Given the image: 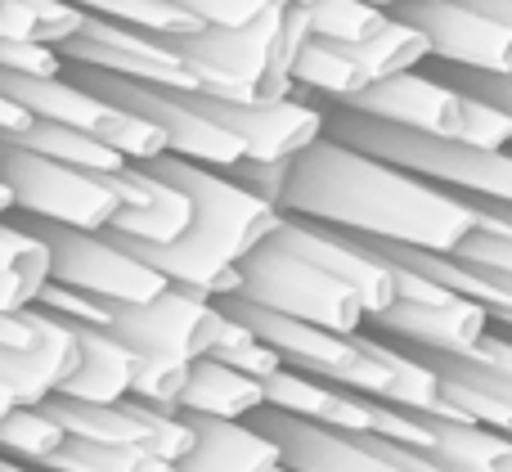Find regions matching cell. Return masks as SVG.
<instances>
[{
	"label": "cell",
	"mask_w": 512,
	"mask_h": 472,
	"mask_svg": "<svg viewBox=\"0 0 512 472\" xmlns=\"http://www.w3.org/2000/svg\"><path fill=\"white\" fill-rule=\"evenodd\" d=\"M292 162H297V158H279V162L243 158L239 167H230L225 176H234L243 189H252L256 198H265L270 207H279V212H283V194H288V180H292Z\"/></svg>",
	"instance_id": "cell-41"
},
{
	"label": "cell",
	"mask_w": 512,
	"mask_h": 472,
	"mask_svg": "<svg viewBox=\"0 0 512 472\" xmlns=\"http://www.w3.org/2000/svg\"><path fill=\"white\" fill-rule=\"evenodd\" d=\"M0 72L18 77H68V59L45 41H0Z\"/></svg>",
	"instance_id": "cell-39"
},
{
	"label": "cell",
	"mask_w": 512,
	"mask_h": 472,
	"mask_svg": "<svg viewBox=\"0 0 512 472\" xmlns=\"http://www.w3.org/2000/svg\"><path fill=\"white\" fill-rule=\"evenodd\" d=\"M5 270H23V275H36V279H54L50 243H45V234L18 212L0 221V275H5Z\"/></svg>",
	"instance_id": "cell-33"
},
{
	"label": "cell",
	"mask_w": 512,
	"mask_h": 472,
	"mask_svg": "<svg viewBox=\"0 0 512 472\" xmlns=\"http://www.w3.org/2000/svg\"><path fill=\"white\" fill-rule=\"evenodd\" d=\"M45 410L68 428L72 441H95V446H149V428H144L135 401L86 405V401H68V396H50Z\"/></svg>",
	"instance_id": "cell-24"
},
{
	"label": "cell",
	"mask_w": 512,
	"mask_h": 472,
	"mask_svg": "<svg viewBox=\"0 0 512 472\" xmlns=\"http://www.w3.org/2000/svg\"><path fill=\"white\" fill-rule=\"evenodd\" d=\"M45 472H180V464L153 455L149 446H95V441H68Z\"/></svg>",
	"instance_id": "cell-30"
},
{
	"label": "cell",
	"mask_w": 512,
	"mask_h": 472,
	"mask_svg": "<svg viewBox=\"0 0 512 472\" xmlns=\"http://www.w3.org/2000/svg\"><path fill=\"white\" fill-rule=\"evenodd\" d=\"M342 108H355L364 117H378L391 126H409V131H432V135H459L463 122V95L441 81L436 72H400V77L373 81L369 90Z\"/></svg>",
	"instance_id": "cell-15"
},
{
	"label": "cell",
	"mask_w": 512,
	"mask_h": 472,
	"mask_svg": "<svg viewBox=\"0 0 512 472\" xmlns=\"http://www.w3.org/2000/svg\"><path fill=\"white\" fill-rule=\"evenodd\" d=\"M198 108L225 126L248 149V158L279 162L301 158L310 144L328 135V108L319 99L288 95V99H212L194 90Z\"/></svg>",
	"instance_id": "cell-10"
},
{
	"label": "cell",
	"mask_w": 512,
	"mask_h": 472,
	"mask_svg": "<svg viewBox=\"0 0 512 472\" xmlns=\"http://www.w3.org/2000/svg\"><path fill=\"white\" fill-rule=\"evenodd\" d=\"M68 77L81 81L86 90H95L108 104L126 108V113H140V117H149L153 126H162L171 140V158L198 162V167H212V171H230L248 158V149H243L216 117H207L203 108H198L194 90L144 86V81L113 77V72H99V68H68Z\"/></svg>",
	"instance_id": "cell-5"
},
{
	"label": "cell",
	"mask_w": 512,
	"mask_h": 472,
	"mask_svg": "<svg viewBox=\"0 0 512 472\" xmlns=\"http://www.w3.org/2000/svg\"><path fill=\"white\" fill-rule=\"evenodd\" d=\"M369 5H378V9H396V5H405V0H369Z\"/></svg>",
	"instance_id": "cell-51"
},
{
	"label": "cell",
	"mask_w": 512,
	"mask_h": 472,
	"mask_svg": "<svg viewBox=\"0 0 512 472\" xmlns=\"http://www.w3.org/2000/svg\"><path fill=\"white\" fill-rule=\"evenodd\" d=\"M0 90L14 104H23L36 122L77 126V131H90V135H104V126L113 122V104L72 77H18V72H0Z\"/></svg>",
	"instance_id": "cell-20"
},
{
	"label": "cell",
	"mask_w": 512,
	"mask_h": 472,
	"mask_svg": "<svg viewBox=\"0 0 512 472\" xmlns=\"http://www.w3.org/2000/svg\"><path fill=\"white\" fill-rule=\"evenodd\" d=\"M472 207H477V203H472ZM477 212H481V207H477ZM459 257L481 261V266H495V270H508V275H512V225L499 221V216H490V212H481L477 234H472V239L459 248Z\"/></svg>",
	"instance_id": "cell-40"
},
{
	"label": "cell",
	"mask_w": 512,
	"mask_h": 472,
	"mask_svg": "<svg viewBox=\"0 0 512 472\" xmlns=\"http://www.w3.org/2000/svg\"><path fill=\"white\" fill-rule=\"evenodd\" d=\"M203 27H252L261 18H274L301 0H180Z\"/></svg>",
	"instance_id": "cell-35"
},
{
	"label": "cell",
	"mask_w": 512,
	"mask_h": 472,
	"mask_svg": "<svg viewBox=\"0 0 512 472\" xmlns=\"http://www.w3.org/2000/svg\"><path fill=\"white\" fill-rule=\"evenodd\" d=\"M135 410H140L144 428H149V450L153 455L171 459V464H185V459L198 450V423L189 419V414L158 410V405H140V401H135Z\"/></svg>",
	"instance_id": "cell-34"
},
{
	"label": "cell",
	"mask_w": 512,
	"mask_h": 472,
	"mask_svg": "<svg viewBox=\"0 0 512 472\" xmlns=\"http://www.w3.org/2000/svg\"><path fill=\"white\" fill-rule=\"evenodd\" d=\"M198 450L180 464V472H274L283 464V450L270 432L256 423H221L194 419Z\"/></svg>",
	"instance_id": "cell-22"
},
{
	"label": "cell",
	"mask_w": 512,
	"mask_h": 472,
	"mask_svg": "<svg viewBox=\"0 0 512 472\" xmlns=\"http://www.w3.org/2000/svg\"><path fill=\"white\" fill-rule=\"evenodd\" d=\"M265 410V383L248 378L221 360H194L189 387L180 396V414L189 419H221V423H252Z\"/></svg>",
	"instance_id": "cell-21"
},
{
	"label": "cell",
	"mask_w": 512,
	"mask_h": 472,
	"mask_svg": "<svg viewBox=\"0 0 512 472\" xmlns=\"http://www.w3.org/2000/svg\"><path fill=\"white\" fill-rule=\"evenodd\" d=\"M283 216L423 252H459L481 225V212L468 198L328 135L292 162Z\"/></svg>",
	"instance_id": "cell-1"
},
{
	"label": "cell",
	"mask_w": 512,
	"mask_h": 472,
	"mask_svg": "<svg viewBox=\"0 0 512 472\" xmlns=\"http://www.w3.org/2000/svg\"><path fill=\"white\" fill-rule=\"evenodd\" d=\"M324 108H328V140L360 149L369 158H382L391 167L409 171V176H423L459 198L512 203V149H477V144L459 140V135L409 131V126L378 122V117H364L342 104H324Z\"/></svg>",
	"instance_id": "cell-2"
},
{
	"label": "cell",
	"mask_w": 512,
	"mask_h": 472,
	"mask_svg": "<svg viewBox=\"0 0 512 472\" xmlns=\"http://www.w3.org/2000/svg\"><path fill=\"white\" fill-rule=\"evenodd\" d=\"M283 14L261 18L252 27H198V32L171 36L180 59L198 77V90L212 99H261L270 77L274 45H279Z\"/></svg>",
	"instance_id": "cell-8"
},
{
	"label": "cell",
	"mask_w": 512,
	"mask_h": 472,
	"mask_svg": "<svg viewBox=\"0 0 512 472\" xmlns=\"http://www.w3.org/2000/svg\"><path fill=\"white\" fill-rule=\"evenodd\" d=\"M207 356L230 365V369H239V374H248V378H261V383H270L279 369H288L279 351H274L256 329H248L243 320H234L230 311H221V333H216Z\"/></svg>",
	"instance_id": "cell-31"
},
{
	"label": "cell",
	"mask_w": 512,
	"mask_h": 472,
	"mask_svg": "<svg viewBox=\"0 0 512 472\" xmlns=\"http://www.w3.org/2000/svg\"><path fill=\"white\" fill-rule=\"evenodd\" d=\"M81 338V365L77 374L63 383L59 396L68 401H86V405H122L135 396L140 383L144 356H135L122 338H113L108 329H77Z\"/></svg>",
	"instance_id": "cell-19"
},
{
	"label": "cell",
	"mask_w": 512,
	"mask_h": 472,
	"mask_svg": "<svg viewBox=\"0 0 512 472\" xmlns=\"http://www.w3.org/2000/svg\"><path fill=\"white\" fill-rule=\"evenodd\" d=\"M36 126V117L27 113L23 104H14V99L0 90V144H9V140H18L23 131H32Z\"/></svg>",
	"instance_id": "cell-45"
},
{
	"label": "cell",
	"mask_w": 512,
	"mask_h": 472,
	"mask_svg": "<svg viewBox=\"0 0 512 472\" xmlns=\"http://www.w3.org/2000/svg\"><path fill=\"white\" fill-rule=\"evenodd\" d=\"M0 180L14 189V212L27 221L68 225V230H108L113 216L122 212L113 176L68 167V162L41 158V153L5 149Z\"/></svg>",
	"instance_id": "cell-6"
},
{
	"label": "cell",
	"mask_w": 512,
	"mask_h": 472,
	"mask_svg": "<svg viewBox=\"0 0 512 472\" xmlns=\"http://www.w3.org/2000/svg\"><path fill=\"white\" fill-rule=\"evenodd\" d=\"M468 9H477V14H486L490 23H499L504 32H512V0H463Z\"/></svg>",
	"instance_id": "cell-47"
},
{
	"label": "cell",
	"mask_w": 512,
	"mask_h": 472,
	"mask_svg": "<svg viewBox=\"0 0 512 472\" xmlns=\"http://www.w3.org/2000/svg\"><path fill=\"white\" fill-rule=\"evenodd\" d=\"M292 81H297V95L319 99V104H351L360 90H369V77L351 59V50L319 36H310V45L301 50Z\"/></svg>",
	"instance_id": "cell-25"
},
{
	"label": "cell",
	"mask_w": 512,
	"mask_h": 472,
	"mask_svg": "<svg viewBox=\"0 0 512 472\" xmlns=\"http://www.w3.org/2000/svg\"><path fill=\"white\" fill-rule=\"evenodd\" d=\"M432 423V455L445 472H512V437L481 423H454L441 414H427Z\"/></svg>",
	"instance_id": "cell-23"
},
{
	"label": "cell",
	"mask_w": 512,
	"mask_h": 472,
	"mask_svg": "<svg viewBox=\"0 0 512 472\" xmlns=\"http://www.w3.org/2000/svg\"><path fill=\"white\" fill-rule=\"evenodd\" d=\"M310 27L319 41H337V45H360L378 32L391 18V9H378L369 0H306Z\"/></svg>",
	"instance_id": "cell-32"
},
{
	"label": "cell",
	"mask_w": 512,
	"mask_h": 472,
	"mask_svg": "<svg viewBox=\"0 0 512 472\" xmlns=\"http://www.w3.org/2000/svg\"><path fill=\"white\" fill-rule=\"evenodd\" d=\"M117 194H122V212L113 216L108 230L126 234L140 243H176L194 230V198L180 185L162 180L149 167H126L113 176Z\"/></svg>",
	"instance_id": "cell-18"
},
{
	"label": "cell",
	"mask_w": 512,
	"mask_h": 472,
	"mask_svg": "<svg viewBox=\"0 0 512 472\" xmlns=\"http://www.w3.org/2000/svg\"><path fill=\"white\" fill-rule=\"evenodd\" d=\"M36 306L68 324H77V329H113V302H99V297L81 293V288H68V284H54V279L45 284Z\"/></svg>",
	"instance_id": "cell-36"
},
{
	"label": "cell",
	"mask_w": 512,
	"mask_h": 472,
	"mask_svg": "<svg viewBox=\"0 0 512 472\" xmlns=\"http://www.w3.org/2000/svg\"><path fill=\"white\" fill-rule=\"evenodd\" d=\"M346 50H351V59L360 63V72L369 77V86L373 81L400 77V72H418L423 63H432V41H427L414 23H405V18H396V14H391L369 41L346 45Z\"/></svg>",
	"instance_id": "cell-27"
},
{
	"label": "cell",
	"mask_w": 512,
	"mask_h": 472,
	"mask_svg": "<svg viewBox=\"0 0 512 472\" xmlns=\"http://www.w3.org/2000/svg\"><path fill=\"white\" fill-rule=\"evenodd\" d=\"M72 5L86 9L90 18H108V23L140 27V32L158 36H185L203 27L180 0H72Z\"/></svg>",
	"instance_id": "cell-29"
},
{
	"label": "cell",
	"mask_w": 512,
	"mask_h": 472,
	"mask_svg": "<svg viewBox=\"0 0 512 472\" xmlns=\"http://www.w3.org/2000/svg\"><path fill=\"white\" fill-rule=\"evenodd\" d=\"M369 333L414 351H445V356H468L481 347L490 333V311L468 297H450V302H405L387 306L364 324Z\"/></svg>",
	"instance_id": "cell-14"
},
{
	"label": "cell",
	"mask_w": 512,
	"mask_h": 472,
	"mask_svg": "<svg viewBox=\"0 0 512 472\" xmlns=\"http://www.w3.org/2000/svg\"><path fill=\"white\" fill-rule=\"evenodd\" d=\"M59 50L68 59V68H99V72H113V77H131V81H144V86H167V90H198V77L180 59L176 41L158 32L90 18L86 32L72 36Z\"/></svg>",
	"instance_id": "cell-11"
},
{
	"label": "cell",
	"mask_w": 512,
	"mask_h": 472,
	"mask_svg": "<svg viewBox=\"0 0 512 472\" xmlns=\"http://www.w3.org/2000/svg\"><path fill=\"white\" fill-rule=\"evenodd\" d=\"M414 351V347H405ZM418 360L436 369L441 378V419L481 423L512 437V374L481 356H445V351H414Z\"/></svg>",
	"instance_id": "cell-16"
},
{
	"label": "cell",
	"mask_w": 512,
	"mask_h": 472,
	"mask_svg": "<svg viewBox=\"0 0 512 472\" xmlns=\"http://www.w3.org/2000/svg\"><path fill=\"white\" fill-rule=\"evenodd\" d=\"M0 472H45V468H32V464H14V459L0 455Z\"/></svg>",
	"instance_id": "cell-50"
},
{
	"label": "cell",
	"mask_w": 512,
	"mask_h": 472,
	"mask_svg": "<svg viewBox=\"0 0 512 472\" xmlns=\"http://www.w3.org/2000/svg\"><path fill=\"white\" fill-rule=\"evenodd\" d=\"M108 333L122 338L144 360L194 365L212 351L216 333H221V306L171 284L167 293L144 306H113V329Z\"/></svg>",
	"instance_id": "cell-9"
},
{
	"label": "cell",
	"mask_w": 512,
	"mask_h": 472,
	"mask_svg": "<svg viewBox=\"0 0 512 472\" xmlns=\"http://www.w3.org/2000/svg\"><path fill=\"white\" fill-rule=\"evenodd\" d=\"M54 252V284L81 288L113 306H144L167 293V279L144 266L135 252H126L108 230H68V225L32 221Z\"/></svg>",
	"instance_id": "cell-7"
},
{
	"label": "cell",
	"mask_w": 512,
	"mask_h": 472,
	"mask_svg": "<svg viewBox=\"0 0 512 472\" xmlns=\"http://www.w3.org/2000/svg\"><path fill=\"white\" fill-rule=\"evenodd\" d=\"M391 14L414 23L432 41V59L441 68L512 72V32L468 9L463 0H405Z\"/></svg>",
	"instance_id": "cell-12"
},
{
	"label": "cell",
	"mask_w": 512,
	"mask_h": 472,
	"mask_svg": "<svg viewBox=\"0 0 512 472\" xmlns=\"http://www.w3.org/2000/svg\"><path fill=\"white\" fill-rule=\"evenodd\" d=\"M14 410H18L14 392H9V387H5V383H0V423H5V419H9V414H14Z\"/></svg>",
	"instance_id": "cell-49"
},
{
	"label": "cell",
	"mask_w": 512,
	"mask_h": 472,
	"mask_svg": "<svg viewBox=\"0 0 512 472\" xmlns=\"http://www.w3.org/2000/svg\"><path fill=\"white\" fill-rule=\"evenodd\" d=\"M279 239L288 243L292 252H301L306 261H315L319 270H328L333 279H342V284L364 302L369 320L400 302L396 266H391L387 257H378V252H373L364 239H355V234L333 230V225L301 221V216H283Z\"/></svg>",
	"instance_id": "cell-13"
},
{
	"label": "cell",
	"mask_w": 512,
	"mask_h": 472,
	"mask_svg": "<svg viewBox=\"0 0 512 472\" xmlns=\"http://www.w3.org/2000/svg\"><path fill=\"white\" fill-rule=\"evenodd\" d=\"M441 81H450L463 95H477L486 104H499L512 117V72H463V68H441Z\"/></svg>",
	"instance_id": "cell-43"
},
{
	"label": "cell",
	"mask_w": 512,
	"mask_h": 472,
	"mask_svg": "<svg viewBox=\"0 0 512 472\" xmlns=\"http://www.w3.org/2000/svg\"><path fill=\"white\" fill-rule=\"evenodd\" d=\"M189 374H194V365H180V360H144L131 401L158 405V410H180V396H185V387H189Z\"/></svg>",
	"instance_id": "cell-37"
},
{
	"label": "cell",
	"mask_w": 512,
	"mask_h": 472,
	"mask_svg": "<svg viewBox=\"0 0 512 472\" xmlns=\"http://www.w3.org/2000/svg\"><path fill=\"white\" fill-rule=\"evenodd\" d=\"M23 5L32 9L36 32H41L45 45H68L72 36H81L90 23V14L77 9L72 0H23Z\"/></svg>",
	"instance_id": "cell-42"
},
{
	"label": "cell",
	"mask_w": 512,
	"mask_h": 472,
	"mask_svg": "<svg viewBox=\"0 0 512 472\" xmlns=\"http://www.w3.org/2000/svg\"><path fill=\"white\" fill-rule=\"evenodd\" d=\"M0 41H41L36 18L23 0H0Z\"/></svg>",
	"instance_id": "cell-44"
},
{
	"label": "cell",
	"mask_w": 512,
	"mask_h": 472,
	"mask_svg": "<svg viewBox=\"0 0 512 472\" xmlns=\"http://www.w3.org/2000/svg\"><path fill=\"white\" fill-rule=\"evenodd\" d=\"M5 149H23V153H41V158H54V162H68V167H81V171H95V176H117L126 171L131 162L104 144L99 135L90 131H77V126H59V122H36L32 131H23L18 140H9Z\"/></svg>",
	"instance_id": "cell-26"
},
{
	"label": "cell",
	"mask_w": 512,
	"mask_h": 472,
	"mask_svg": "<svg viewBox=\"0 0 512 472\" xmlns=\"http://www.w3.org/2000/svg\"><path fill=\"white\" fill-rule=\"evenodd\" d=\"M472 356L490 360V365H499L504 374H512V333H504V329H495V324H490V333L481 338V347L472 351Z\"/></svg>",
	"instance_id": "cell-46"
},
{
	"label": "cell",
	"mask_w": 512,
	"mask_h": 472,
	"mask_svg": "<svg viewBox=\"0 0 512 472\" xmlns=\"http://www.w3.org/2000/svg\"><path fill=\"white\" fill-rule=\"evenodd\" d=\"M149 171H158L162 180L180 185L194 198V230L185 234L194 248H203L207 257L225 261V266H243L261 243H270L283 225V212L270 207L265 198H256L252 189H243L234 176L212 167H198L185 158H158L149 162Z\"/></svg>",
	"instance_id": "cell-3"
},
{
	"label": "cell",
	"mask_w": 512,
	"mask_h": 472,
	"mask_svg": "<svg viewBox=\"0 0 512 472\" xmlns=\"http://www.w3.org/2000/svg\"><path fill=\"white\" fill-rule=\"evenodd\" d=\"M301 5H306V0H301Z\"/></svg>",
	"instance_id": "cell-53"
},
{
	"label": "cell",
	"mask_w": 512,
	"mask_h": 472,
	"mask_svg": "<svg viewBox=\"0 0 512 472\" xmlns=\"http://www.w3.org/2000/svg\"><path fill=\"white\" fill-rule=\"evenodd\" d=\"M68 441H72L68 428H63L45 405H18V410L0 423V455L14 459V464L45 468Z\"/></svg>",
	"instance_id": "cell-28"
},
{
	"label": "cell",
	"mask_w": 512,
	"mask_h": 472,
	"mask_svg": "<svg viewBox=\"0 0 512 472\" xmlns=\"http://www.w3.org/2000/svg\"><path fill=\"white\" fill-rule=\"evenodd\" d=\"M274 472H297V468H292V464H279V468H274Z\"/></svg>",
	"instance_id": "cell-52"
},
{
	"label": "cell",
	"mask_w": 512,
	"mask_h": 472,
	"mask_svg": "<svg viewBox=\"0 0 512 472\" xmlns=\"http://www.w3.org/2000/svg\"><path fill=\"white\" fill-rule=\"evenodd\" d=\"M459 140L477 144V149H512V117L499 104H486V99H477V95H463Z\"/></svg>",
	"instance_id": "cell-38"
},
{
	"label": "cell",
	"mask_w": 512,
	"mask_h": 472,
	"mask_svg": "<svg viewBox=\"0 0 512 472\" xmlns=\"http://www.w3.org/2000/svg\"><path fill=\"white\" fill-rule=\"evenodd\" d=\"M468 203H477V198H468ZM481 212H490V216H499V221H508L512 225V203H477Z\"/></svg>",
	"instance_id": "cell-48"
},
{
	"label": "cell",
	"mask_w": 512,
	"mask_h": 472,
	"mask_svg": "<svg viewBox=\"0 0 512 472\" xmlns=\"http://www.w3.org/2000/svg\"><path fill=\"white\" fill-rule=\"evenodd\" d=\"M252 423L279 441L283 464H292L297 472H400L391 459H382L373 450L369 437H355V432L292 419V414H279V410H261Z\"/></svg>",
	"instance_id": "cell-17"
},
{
	"label": "cell",
	"mask_w": 512,
	"mask_h": 472,
	"mask_svg": "<svg viewBox=\"0 0 512 472\" xmlns=\"http://www.w3.org/2000/svg\"><path fill=\"white\" fill-rule=\"evenodd\" d=\"M239 297L261 306V311L288 315V320H301V324H319V329H333V333H360L369 324V311H364L360 297L342 279L319 270L315 261L292 252L279 234L243 261Z\"/></svg>",
	"instance_id": "cell-4"
}]
</instances>
